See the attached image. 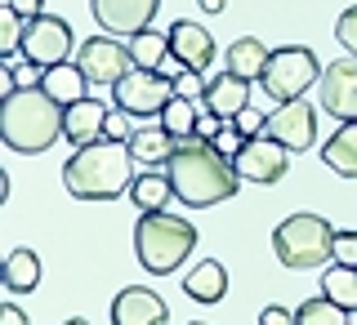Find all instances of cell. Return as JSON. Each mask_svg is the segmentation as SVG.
I'll use <instances>...</instances> for the list:
<instances>
[{"instance_id": "obj_23", "label": "cell", "mask_w": 357, "mask_h": 325, "mask_svg": "<svg viewBox=\"0 0 357 325\" xmlns=\"http://www.w3.org/2000/svg\"><path fill=\"white\" fill-rule=\"evenodd\" d=\"M0 276H5V285L14 290V294H36L45 267H40V259H36V250H9V259H5V267H0Z\"/></svg>"}, {"instance_id": "obj_18", "label": "cell", "mask_w": 357, "mask_h": 325, "mask_svg": "<svg viewBox=\"0 0 357 325\" xmlns=\"http://www.w3.org/2000/svg\"><path fill=\"white\" fill-rule=\"evenodd\" d=\"M40 89L54 98V103L76 107L85 98V89H89V76L81 72V63H59V67H45L40 72Z\"/></svg>"}, {"instance_id": "obj_24", "label": "cell", "mask_w": 357, "mask_h": 325, "mask_svg": "<svg viewBox=\"0 0 357 325\" xmlns=\"http://www.w3.org/2000/svg\"><path fill=\"white\" fill-rule=\"evenodd\" d=\"M188 299H197V303H219L223 294H228V272H223V263L215 259H206V263H197L192 272H188Z\"/></svg>"}, {"instance_id": "obj_38", "label": "cell", "mask_w": 357, "mask_h": 325, "mask_svg": "<svg viewBox=\"0 0 357 325\" xmlns=\"http://www.w3.org/2000/svg\"><path fill=\"white\" fill-rule=\"evenodd\" d=\"M9 9L31 22V18H40V14H45V0H9Z\"/></svg>"}, {"instance_id": "obj_5", "label": "cell", "mask_w": 357, "mask_h": 325, "mask_svg": "<svg viewBox=\"0 0 357 325\" xmlns=\"http://www.w3.org/2000/svg\"><path fill=\"white\" fill-rule=\"evenodd\" d=\"M273 254L282 267H295V272L321 267L326 259H335V228L326 223V214H290L273 232Z\"/></svg>"}, {"instance_id": "obj_17", "label": "cell", "mask_w": 357, "mask_h": 325, "mask_svg": "<svg viewBox=\"0 0 357 325\" xmlns=\"http://www.w3.org/2000/svg\"><path fill=\"white\" fill-rule=\"evenodd\" d=\"M103 125H107V107L98 98H81L76 107H67V120H63V138L85 148V143H98L103 138Z\"/></svg>"}, {"instance_id": "obj_30", "label": "cell", "mask_w": 357, "mask_h": 325, "mask_svg": "<svg viewBox=\"0 0 357 325\" xmlns=\"http://www.w3.org/2000/svg\"><path fill=\"white\" fill-rule=\"evenodd\" d=\"M335 40L349 49V58H357V5H349L340 14V22H335Z\"/></svg>"}, {"instance_id": "obj_12", "label": "cell", "mask_w": 357, "mask_h": 325, "mask_svg": "<svg viewBox=\"0 0 357 325\" xmlns=\"http://www.w3.org/2000/svg\"><path fill=\"white\" fill-rule=\"evenodd\" d=\"M89 9L107 36H139L152 27L161 0H89Z\"/></svg>"}, {"instance_id": "obj_9", "label": "cell", "mask_w": 357, "mask_h": 325, "mask_svg": "<svg viewBox=\"0 0 357 325\" xmlns=\"http://www.w3.org/2000/svg\"><path fill=\"white\" fill-rule=\"evenodd\" d=\"M268 138H277L282 148L290 152H308L312 143H317V107L304 103V98H295V103H277L268 111Z\"/></svg>"}, {"instance_id": "obj_13", "label": "cell", "mask_w": 357, "mask_h": 325, "mask_svg": "<svg viewBox=\"0 0 357 325\" xmlns=\"http://www.w3.org/2000/svg\"><path fill=\"white\" fill-rule=\"evenodd\" d=\"M321 111L335 120H357V58H335L321 72Z\"/></svg>"}, {"instance_id": "obj_42", "label": "cell", "mask_w": 357, "mask_h": 325, "mask_svg": "<svg viewBox=\"0 0 357 325\" xmlns=\"http://www.w3.org/2000/svg\"><path fill=\"white\" fill-rule=\"evenodd\" d=\"M188 325H210V321H188Z\"/></svg>"}, {"instance_id": "obj_10", "label": "cell", "mask_w": 357, "mask_h": 325, "mask_svg": "<svg viewBox=\"0 0 357 325\" xmlns=\"http://www.w3.org/2000/svg\"><path fill=\"white\" fill-rule=\"evenodd\" d=\"M76 63H81V72L89 76V85H116L126 72H134L130 45L112 40L107 31H103V36H94V40H85L81 54H76Z\"/></svg>"}, {"instance_id": "obj_28", "label": "cell", "mask_w": 357, "mask_h": 325, "mask_svg": "<svg viewBox=\"0 0 357 325\" xmlns=\"http://www.w3.org/2000/svg\"><path fill=\"white\" fill-rule=\"evenodd\" d=\"M299 325H349V312H344L335 299L326 294H317V299H308V303H299Z\"/></svg>"}, {"instance_id": "obj_7", "label": "cell", "mask_w": 357, "mask_h": 325, "mask_svg": "<svg viewBox=\"0 0 357 325\" xmlns=\"http://www.w3.org/2000/svg\"><path fill=\"white\" fill-rule=\"evenodd\" d=\"M112 98L130 116H161L165 103L174 98V81L161 72H148V67H134V72H126L112 85Z\"/></svg>"}, {"instance_id": "obj_22", "label": "cell", "mask_w": 357, "mask_h": 325, "mask_svg": "<svg viewBox=\"0 0 357 325\" xmlns=\"http://www.w3.org/2000/svg\"><path fill=\"white\" fill-rule=\"evenodd\" d=\"M223 58H228V72L245 76V81H259L268 58H273V49H268L259 36H241V40L228 45V54H223Z\"/></svg>"}, {"instance_id": "obj_15", "label": "cell", "mask_w": 357, "mask_h": 325, "mask_svg": "<svg viewBox=\"0 0 357 325\" xmlns=\"http://www.w3.org/2000/svg\"><path fill=\"white\" fill-rule=\"evenodd\" d=\"M165 321H170V308L148 285H130L112 299V325H165Z\"/></svg>"}, {"instance_id": "obj_6", "label": "cell", "mask_w": 357, "mask_h": 325, "mask_svg": "<svg viewBox=\"0 0 357 325\" xmlns=\"http://www.w3.org/2000/svg\"><path fill=\"white\" fill-rule=\"evenodd\" d=\"M317 81H321V63L304 45H282V49H273V58H268L264 76H259L264 94L273 98V103H295V98H304V89L317 85Z\"/></svg>"}, {"instance_id": "obj_3", "label": "cell", "mask_w": 357, "mask_h": 325, "mask_svg": "<svg viewBox=\"0 0 357 325\" xmlns=\"http://www.w3.org/2000/svg\"><path fill=\"white\" fill-rule=\"evenodd\" d=\"M63 120H67V107L54 103L40 85L14 89L0 103V138L22 156H36V152H50L63 138Z\"/></svg>"}, {"instance_id": "obj_4", "label": "cell", "mask_w": 357, "mask_h": 325, "mask_svg": "<svg viewBox=\"0 0 357 325\" xmlns=\"http://www.w3.org/2000/svg\"><path fill=\"white\" fill-rule=\"evenodd\" d=\"M197 250V228L178 214H143L134 223V254L152 276H170Z\"/></svg>"}, {"instance_id": "obj_21", "label": "cell", "mask_w": 357, "mask_h": 325, "mask_svg": "<svg viewBox=\"0 0 357 325\" xmlns=\"http://www.w3.org/2000/svg\"><path fill=\"white\" fill-rule=\"evenodd\" d=\"M321 161L340 178H357V120H344V125L321 143Z\"/></svg>"}, {"instance_id": "obj_41", "label": "cell", "mask_w": 357, "mask_h": 325, "mask_svg": "<svg viewBox=\"0 0 357 325\" xmlns=\"http://www.w3.org/2000/svg\"><path fill=\"white\" fill-rule=\"evenodd\" d=\"M63 325H89V321L85 317H72V321H63Z\"/></svg>"}, {"instance_id": "obj_34", "label": "cell", "mask_w": 357, "mask_h": 325, "mask_svg": "<svg viewBox=\"0 0 357 325\" xmlns=\"http://www.w3.org/2000/svg\"><path fill=\"white\" fill-rule=\"evenodd\" d=\"M232 125H237L245 138H259V134L268 129V116H264V111H255V107H245V111H237V120H232Z\"/></svg>"}, {"instance_id": "obj_14", "label": "cell", "mask_w": 357, "mask_h": 325, "mask_svg": "<svg viewBox=\"0 0 357 325\" xmlns=\"http://www.w3.org/2000/svg\"><path fill=\"white\" fill-rule=\"evenodd\" d=\"M170 58L183 67V72H206L215 63V36H210L201 22L178 18L170 22Z\"/></svg>"}, {"instance_id": "obj_26", "label": "cell", "mask_w": 357, "mask_h": 325, "mask_svg": "<svg viewBox=\"0 0 357 325\" xmlns=\"http://www.w3.org/2000/svg\"><path fill=\"white\" fill-rule=\"evenodd\" d=\"M130 54H134V67H148V72H161V63L170 58V31H139L130 36Z\"/></svg>"}, {"instance_id": "obj_35", "label": "cell", "mask_w": 357, "mask_h": 325, "mask_svg": "<svg viewBox=\"0 0 357 325\" xmlns=\"http://www.w3.org/2000/svg\"><path fill=\"white\" fill-rule=\"evenodd\" d=\"M335 263L357 267V232H335Z\"/></svg>"}, {"instance_id": "obj_2", "label": "cell", "mask_w": 357, "mask_h": 325, "mask_svg": "<svg viewBox=\"0 0 357 325\" xmlns=\"http://www.w3.org/2000/svg\"><path fill=\"white\" fill-rule=\"evenodd\" d=\"M134 178H139L134 174V152L130 143H116V138L85 143L63 165V187L76 200H116L130 192Z\"/></svg>"}, {"instance_id": "obj_16", "label": "cell", "mask_w": 357, "mask_h": 325, "mask_svg": "<svg viewBox=\"0 0 357 325\" xmlns=\"http://www.w3.org/2000/svg\"><path fill=\"white\" fill-rule=\"evenodd\" d=\"M201 107L215 111L219 120H237V111L250 107V81H245V76H237V72H219L215 81L206 85Z\"/></svg>"}, {"instance_id": "obj_36", "label": "cell", "mask_w": 357, "mask_h": 325, "mask_svg": "<svg viewBox=\"0 0 357 325\" xmlns=\"http://www.w3.org/2000/svg\"><path fill=\"white\" fill-rule=\"evenodd\" d=\"M259 325H299V317L273 303V308H264V312H259Z\"/></svg>"}, {"instance_id": "obj_40", "label": "cell", "mask_w": 357, "mask_h": 325, "mask_svg": "<svg viewBox=\"0 0 357 325\" xmlns=\"http://www.w3.org/2000/svg\"><path fill=\"white\" fill-rule=\"evenodd\" d=\"M223 5H228V0H201V9H206V14H219Z\"/></svg>"}, {"instance_id": "obj_25", "label": "cell", "mask_w": 357, "mask_h": 325, "mask_svg": "<svg viewBox=\"0 0 357 325\" xmlns=\"http://www.w3.org/2000/svg\"><path fill=\"white\" fill-rule=\"evenodd\" d=\"M321 294L335 299L344 312H357V267H349V263H331L326 272H321Z\"/></svg>"}, {"instance_id": "obj_27", "label": "cell", "mask_w": 357, "mask_h": 325, "mask_svg": "<svg viewBox=\"0 0 357 325\" xmlns=\"http://www.w3.org/2000/svg\"><path fill=\"white\" fill-rule=\"evenodd\" d=\"M197 120H201V103H192V98H170L161 111V125L174 134V138H188V134H197Z\"/></svg>"}, {"instance_id": "obj_1", "label": "cell", "mask_w": 357, "mask_h": 325, "mask_svg": "<svg viewBox=\"0 0 357 325\" xmlns=\"http://www.w3.org/2000/svg\"><path fill=\"white\" fill-rule=\"evenodd\" d=\"M165 174H170V183H174V196L183 200L188 209H210V205H219V200H232L237 187H241L237 165H232L210 138H201V134L178 138L174 156L165 161Z\"/></svg>"}, {"instance_id": "obj_8", "label": "cell", "mask_w": 357, "mask_h": 325, "mask_svg": "<svg viewBox=\"0 0 357 325\" xmlns=\"http://www.w3.org/2000/svg\"><path fill=\"white\" fill-rule=\"evenodd\" d=\"M72 40L76 31L67 27V18H54V14H40L27 22L22 31V58L31 67H59V63H72Z\"/></svg>"}, {"instance_id": "obj_32", "label": "cell", "mask_w": 357, "mask_h": 325, "mask_svg": "<svg viewBox=\"0 0 357 325\" xmlns=\"http://www.w3.org/2000/svg\"><path fill=\"white\" fill-rule=\"evenodd\" d=\"M206 76H201V72H178L174 76V94L178 98H192V103H201V98H206Z\"/></svg>"}, {"instance_id": "obj_37", "label": "cell", "mask_w": 357, "mask_h": 325, "mask_svg": "<svg viewBox=\"0 0 357 325\" xmlns=\"http://www.w3.org/2000/svg\"><path fill=\"white\" fill-rule=\"evenodd\" d=\"M223 125H228V120H219L215 111H206V107H201V120H197V134H201V138H210V143H215V134H219Z\"/></svg>"}, {"instance_id": "obj_39", "label": "cell", "mask_w": 357, "mask_h": 325, "mask_svg": "<svg viewBox=\"0 0 357 325\" xmlns=\"http://www.w3.org/2000/svg\"><path fill=\"white\" fill-rule=\"evenodd\" d=\"M0 325H27V312H22L18 303H5L0 308Z\"/></svg>"}, {"instance_id": "obj_31", "label": "cell", "mask_w": 357, "mask_h": 325, "mask_svg": "<svg viewBox=\"0 0 357 325\" xmlns=\"http://www.w3.org/2000/svg\"><path fill=\"white\" fill-rule=\"evenodd\" d=\"M103 138H116V143H130V138H134V116H130V111H121V107H112V111H107Z\"/></svg>"}, {"instance_id": "obj_29", "label": "cell", "mask_w": 357, "mask_h": 325, "mask_svg": "<svg viewBox=\"0 0 357 325\" xmlns=\"http://www.w3.org/2000/svg\"><path fill=\"white\" fill-rule=\"evenodd\" d=\"M22 31H27V18L22 14H14V9H0V58H18L22 54Z\"/></svg>"}, {"instance_id": "obj_20", "label": "cell", "mask_w": 357, "mask_h": 325, "mask_svg": "<svg viewBox=\"0 0 357 325\" xmlns=\"http://www.w3.org/2000/svg\"><path fill=\"white\" fill-rule=\"evenodd\" d=\"M178 148V138L165 125H143V129H134V138H130V152H134V161L139 165H148V170H156V165H165L174 156Z\"/></svg>"}, {"instance_id": "obj_33", "label": "cell", "mask_w": 357, "mask_h": 325, "mask_svg": "<svg viewBox=\"0 0 357 325\" xmlns=\"http://www.w3.org/2000/svg\"><path fill=\"white\" fill-rule=\"evenodd\" d=\"M245 143H250V138H245V134H241L237 125H232V120H228V125H223V129L215 134V148H219L223 156H228V161H237V152L245 148Z\"/></svg>"}, {"instance_id": "obj_19", "label": "cell", "mask_w": 357, "mask_h": 325, "mask_svg": "<svg viewBox=\"0 0 357 325\" xmlns=\"http://www.w3.org/2000/svg\"><path fill=\"white\" fill-rule=\"evenodd\" d=\"M170 196H174V183H170L165 170H143L130 183V200L139 205V214H165Z\"/></svg>"}, {"instance_id": "obj_11", "label": "cell", "mask_w": 357, "mask_h": 325, "mask_svg": "<svg viewBox=\"0 0 357 325\" xmlns=\"http://www.w3.org/2000/svg\"><path fill=\"white\" fill-rule=\"evenodd\" d=\"M237 174L241 183H282L286 170H290V148H282L277 138H268V134H259V138H250L245 148L237 152Z\"/></svg>"}]
</instances>
